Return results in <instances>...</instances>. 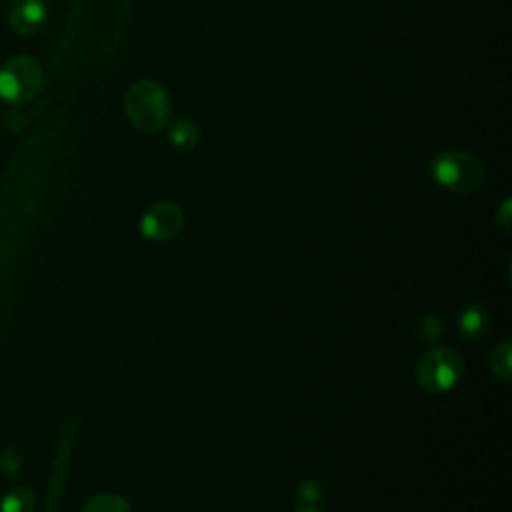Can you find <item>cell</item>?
Listing matches in <instances>:
<instances>
[{
    "label": "cell",
    "instance_id": "obj_5",
    "mask_svg": "<svg viewBox=\"0 0 512 512\" xmlns=\"http://www.w3.org/2000/svg\"><path fill=\"white\" fill-rule=\"evenodd\" d=\"M184 228V212L174 202H156L140 218V232L152 242H168Z\"/></svg>",
    "mask_w": 512,
    "mask_h": 512
},
{
    "label": "cell",
    "instance_id": "obj_14",
    "mask_svg": "<svg viewBox=\"0 0 512 512\" xmlns=\"http://www.w3.org/2000/svg\"><path fill=\"white\" fill-rule=\"evenodd\" d=\"M300 496L304 498V502H314V500L320 498V490H318L316 484L304 482V484H302V490H300Z\"/></svg>",
    "mask_w": 512,
    "mask_h": 512
},
{
    "label": "cell",
    "instance_id": "obj_11",
    "mask_svg": "<svg viewBox=\"0 0 512 512\" xmlns=\"http://www.w3.org/2000/svg\"><path fill=\"white\" fill-rule=\"evenodd\" d=\"M82 512H132V506L124 496L114 492H104L90 498L84 504Z\"/></svg>",
    "mask_w": 512,
    "mask_h": 512
},
{
    "label": "cell",
    "instance_id": "obj_8",
    "mask_svg": "<svg viewBox=\"0 0 512 512\" xmlns=\"http://www.w3.org/2000/svg\"><path fill=\"white\" fill-rule=\"evenodd\" d=\"M168 140L172 146L188 150L200 142V126L186 116H180L168 124Z\"/></svg>",
    "mask_w": 512,
    "mask_h": 512
},
{
    "label": "cell",
    "instance_id": "obj_16",
    "mask_svg": "<svg viewBox=\"0 0 512 512\" xmlns=\"http://www.w3.org/2000/svg\"><path fill=\"white\" fill-rule=\"evenodd\" d=\"M294 512H322V510H318V508H314V506H300V508L294 510Z\"/></svg>",
    "mask_w": 512,
    "mask_h": 512
},
{
    "label": "cell",
    "instance_id": "obj_6",
    "mask_svg": "<svg viewBox=\"0 0 512 512\" xmlns=\"http://www.w3.org/2000/svg\"><path fill=\"white\" fill-rule=\"evenodd\" d=\"M46 20V6L42 0H18L10 8L8 22L16 34H36Z\"/></svg>",
    "mask_w": 512,
    "mask_h": 512
},
{
    "label": "cell",
    "instance_id": "obj_12",
    "mask_svg": "<svg viewBox=\"0 0 512 512\" xmlns=\"http://www.w3.org/2000/svg\"><path fill=\"white\" fill-rule=\"evenodd\" d=\"M414 334L422 344H436L444 334V324L436 314L428 312L418 318L414 326Z\"/></svg>",
    "mask_w": 512,
    "mask_h": 512
},
{
    "label": "cell",
    "instance_id": "obj_4",
    "mask_svg": "<svg viewBox=\"0 0 512 512\" xmlns=\"http://www.w3.org/2000/svg\"><path fill=\"white\" fill-rule=\"evenodd\" d=\"M432 178L452 192H472L484 180V168L476 156L464 150H444L430 162Z\"/></svg>",
    "mask_w": 512,
    "mask_h": 512
},
{
    "label": "cell",
    "instance_id": "obj_10",
    "mask_svg": "<svg viewBox=\"0 0 512 512\" xmlns=\"http://www.w3.org/2000/svg\"><path fill=\"white\" fill-rule=\"evenodd\" d=\"M36 496L28 486L8 490L0 500V512H34Z\"/></svg>",
    "mask_w": 512,
    "mask_h": 512
},
{
    "label": "cell",
    "instance_id": "obj_15",
    "mask_svg": "<svg viewBox=\"0 0 512 512\" xmlns=\"http://www.w3.org/2000/svg\"><path fill=\"white\" fill-rule=\"evenodd\" d=\"M510 200H506L504 204H502V208H500V216H498V222L502 224V228L504 230H508L510 228Z\"/></svg>",
    "mask_w": 512,
    "mask_h": 512
},
{
    "label": "cell",
    "instance_id": "obj_3",
    "mask_svg": "<svg viewBox=\"0 0 512 512\" xmlns=\"http://www.w3.org/2000/svg\"><path fill=\"white\" fill-rule=\"evenodd\" d=\"M44 70L32 56L18 54L0 66V98L10 104H26L38 96Z\"/></svg>",
    "mask_w": 512,
    "mask_h": 512
},
{
    "label": "cell",
    "instance_id": "obj_7",
    "mask_svg": "<svg viewBox=\"0 0 512 512\" xmlns=\"http://www.w3.org/2000/svg\"><path fill=\"white\" fill-rule=\"evenodd\" d=\"M488 328H490V314L482 304H470L458 316V332L468 342H476L484 338Z\"/></svg>",
    "mask_w": 512,
    "mask_h": 512
},
{
    "label": "cell",
    "instance_id": "obj_9",
    "mask_svg": "<svg viewBox=\"0 0 512 512\" xmlns=\"http://www.w3.org/2000/svg\"><path fill=\"white\" fill-rule=\"evenodd\" d=\"M488 366L496 378H500L502 382H510V378H512V344H510V340H504L490 350Z\"/></svg>",
    "mask_w": 512,
    "mask_h": 512
},
{
    "label": "cell",
    "instance_id": "obj_13",
    "mask_svg": "<svg viewBox=\"0 0 512 512\" xmlns=\"http://www.w3.org/2000/svg\"><path fill=\"white\" fill-rule=\"evenodd\" d=\"M20 466H22V460H20L18 454H14L10 448L2 452V456H0V468H2L6 474H10V476L18 474Z\"/></svg>",
    "mask_w": 512,
    "mask_h": 512
},
{
    "label": "cell",
    "instance_id": "obj_2",
    "mask_svg": "<svg viewBox=\"0 0 512 512\" xmlns=\"http://www.w3.org/2000/svg\"><path fill=\"white\" fill-rule=\"evenodd\" d=\"M466 364L460 352L448 346H436L428 350L416 362V382L430 394H442L452 390L464 376Z\"/></svg>",
    "mask_w": 512,
    "mask_h": 512
},
{
    "label": "cell",
    "instance_id": "obj_1",
    "mask_svg": "<svg viewBox=\"0 0 512 512\" xmlns=\"http://www.w3.org/2000/svg\"><path fill=\"white\" fill-rule=\"evenodd\" d=\"M124 110L128 120L142 132H156L164 128L172 114L168 92L154 80L134 82L124 96Z\"/></svg>",
    "mask_w": 512,
    "mask_h": 512
}]
</instances>
